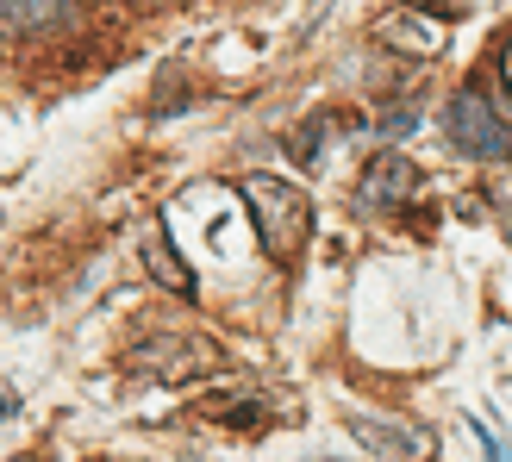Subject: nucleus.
<instances>
[{"label": "nucleus", "mask_w": 512, "mask_h": 462, "mask_svg": "<svg viewBox=\"0 0 512 462\" xmlns=\"http://www.w3.org/2000/svg\"><path fill=\"white\" fill-rule=\"evenodd\" d=\"M82 25V0H0V32L7 38H57Z\"/></svg>", "instance_id": "20e7f679"}, {"label": "nucleus", "mask_w": 512, "mask_h": 462, "mask_svg": "<svg viewBox=\"0 0 512 462\" xmlns=\"http://www.w3.org/2000/svg\"><path fill=\"white\" fill-rule=\"evenodd\" d=\"M344 425H350V438H356V444H369L381 462H419V456L431 450L425 431L394 425V419H381V413H344Z\"/></svg>", "instance_id": "39448f33"}, {"label": "nucleus", "mask_w": 512, "mask_h": 462, "mask_svg": "<svg viewBox=\"0 0 512 462\" xmlns=\"http://www.w3.org/2000/svg\"><path fill=\"white\" fill-rule=\"evenodd\" d=\"M444 132H450V144L463 150V157H475V163H506V157H512V125L494 113V100L475 94V88H463V94L444 107Z\"/></svg>", "instance_id": "f03ea898"}, {"label": "nucleus", "mask_w": 512, "mask_h": 462, "mask_svg": "<svg viewBox=\"0 0 512 462\" xmlns=\"http://www.w3.org/2000/svg\"><path fill=\"white\" fill-rule=\"evenodd\" d=\"M356 200H363V213H394L406 200H419V163L406 150H381L356 182Z\"/></svg>", "instance_id": "7ed1b4c3"}, {"label": "nucleus", "mask_w": 512, "mask_h": 462, "mask_svg": "<svg viewBox=\"0 0 512 462\" xmlns=\"http://www.w3.org/2000/svg\"><path fill=\"white\" fill-rule=\"evenodd\" d=\"M413 119H419V107H394L388 119H381V132H388V138H394V132H406V125H413Z\"/></svg>", "instance_id": "0eeeda50"}, {"label": "nucleus", "mask_w": 512, "mask_h": 462, "mask_svg": "<svg viewBox=\"0 0 512 462\" xmlns=\"http://www.w3.org/2000/svg\"><path fill=\"white\" fill-rule=\"evenodd\" d=\"M150 275H157V281H169V288L175 294H194V275H188V263H182V256H175V244H150Z\"/></svg>", "instance_id": "423d86ee"}, {"label": "nucleus", "mask_w": 512, "mask_h": 462, "mask_svg": "<svg viewBox=\"0 0 512 462\" xmlns=\"http://www.w3.org/2000/svg\"><path fill=\"white\" fill-rule=\"evenodd\" d=\"M7 413H13V394H7V388H0V419H7Z\"/></svg>", "instance_id": "1a4fd4ad"}, {"label": "nucleus", "mask_w": 512, "mask_h": 462, "mask_svg": "<svg viewBox=\"0 0 512 462\" xmlns=\"http://www.w3.org/2000/svg\"><path fill=\"white\" fill-rule=\"evenodd\" d=\"M244 200H250V219H256V238L269 244L275 263H294V256L306 250V238H313V200H306L294 182H281V175H250L244 182Z\"/></svg>", "instance_id": "f257e3e1"}, {"label": "nucleus", "mask_w": 512, "mask_h": 462, "mask_svg": "<svg viewBox=\"0 0 512 462\" xmlns=\"http://www.w3.org/2000/svg\"><path fill=\"white\" fill-rule=\"evenodd\" d=\"M494 194H500V207H506V225H512V182H500Z\"/></svg>", "instance_id": "6e6552de"}]
</instances>
